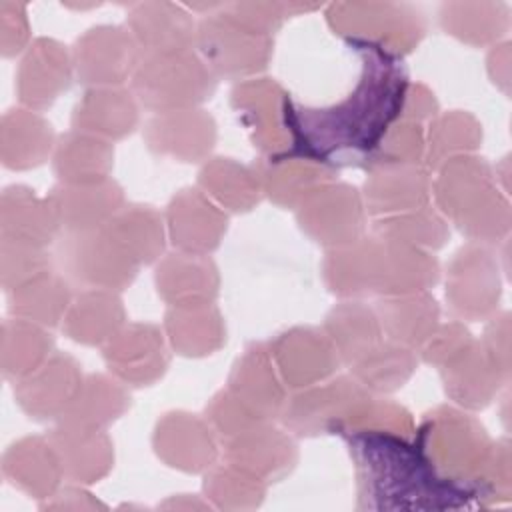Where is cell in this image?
Listing matches in <instances>:
<instances>
[{
    "instance_id": "cell-9",
    "label": "cell",
    "mask_w": 512,
    "mask_h": 512,
    "mask_svg": "<svg viewBox=\"0 0 512 512\" xmlns=\"http://www.w3.org/2000/svg\"><path fill=\"white\" fill-rule=\"evenodd\" d=\"M214 120L202 110H176L152 118L146 140L154 152L172 154L184 162H196L214 144Z\"/></svg>"
},
{
    "instance_id": "cell-15",
    "label": "cell",
    "mask_w": 512,
    "mask_h": 512,
    "mask_svg": "<svg viewBox=\"0 0 512 512\" xmlns=\"http://www.w3.org/2000/svg\"><path fill=\"white\" fill-rule=\"evenodd\" d=\"M430 182L416 166L378 168L366 180V210L370 214L418 210L428 200Z\"/></svg>"
},
{
    "instance_id": "cell-23",
    "label": "cell",
    "mask_w": 512,
    "mask_h": 512,
    "mask_svg": "<svg viewBox=\"0 0 512 512\" xmlns=\"http://www.w3.org/2000/svg\"><path fill=\"white\" fill-rule=\"evenodd\" d=\"M140 264L152 262L162 246V220L150 206H126L104 226Z\"/></svg>"
},
{
    "instance_id": "cell-1",
    "label": "cell",
    "mask_w": 512,
    "mask_h": 512,
    "mask_svg": "<svg viewBox=\"0 0 512 512\" xmlns=\"http://www.w3.org/2000/svg\"><path fill=\"white\" fill-rule=\"evenodd\" d=\"M406 74L390 56L370 54L356 90L338 106L294 110V150L318 162L364 160L402 112Z\"/></svg>"
},
{
    "instance_id": "cell-17",
    "label": "cell",
    "mask_w": 512,
    "mask_h": 512,
    "mask_svg": "<svg viewBox=\"0 0 512 512\" xmlns=\"http://www.w3.org/2000/svg\"><path fill=\"white\" fill-rule=\"evenodd\" d=\"M114 150L98 136L72 132L60 138L54 170L62 184H94L106 180Z\"/></svg>"
},
{
    "instance_id": "cell-27",
    "label": "cell",
    "mask_w": 512,
    "mask_h": 512,
    "mask_svg": "<svg viewBox=\"0 0 512 512\" xmlns=\"http://www.w3.org/2000/svg\"><path fill=\"white\" fill-rule=\"evenodd\" d=\"M50 272V258L38 246L2 240V284L8 292Z\"/></svg>"
},
{
    "instance_id": "cell-19",
    "label": "cell",
    "mask_w": 512,
    "mask_h": 512,
    "mask_svg": "<svg viewBox=\"0 0 512 512\" xmlns=\"http://www.w3.org/2000/svg\"><path fill=\"white\" fill-rule=\"evenodd\" d=\"M438 320L436 300L430 296L402 294L382 300L378 306V322L388 336L400 346H418L428 342Z\"/></svg>"
},
{
    "instance_id": "cell-4",
    "label": "cell",
    "mask_w": 512,
    "mask_h": 512,
    "mask_svg": "<svg viewBox=\"0 0 512 512\" xmlns=\"http://www.w3.org/2000/svg\"><path fill=\"white\" fill-rule=\"evenodd\" d=\"M56 260L62 276L90 290H122L136 276L138 262L102 226L98 230L66 232Z\"/></svg>"
},
{
    "instance_id": "cell-26",
    "label": "cell",
    "mask_w": 512,
    "mask_h": 512,
    "mask_svg": "<svg viewBox=\"0 0 512 512\" xmlns=\"http://www.w3.org/2000/svg\"><path fill=\"white\" fill-rule=\"evenodd\" d=\"M352 368H356L358 382L366 390L368 386L374 390H394L412 374L414 356L404 346L374 344L352 362Z\"/></svg>"
},
{
    "instance_id": "cell-20",
    "label": "cell",
    "mask_w": 512,
    "mask_h": 512,
    "mask_svg": "<svg viewBox=\"0 0 512 512\" xmlns=\"http://www.w3.org/2000/svg\"><path fill=\"white\" fill-rule=\"evenodd\" d=\"M120 300L110 290L84 292L66 316V332L82 344H100L112 338L122 322Z\"/></svg>"
},
{
    "instance_id": "cell-2",
    "label": "cell",
    "mask_w": 512,
    "mask_h": 512,
    "mask_svg": "<svg viewBox=\"0 0 512 512\" xmlns=\"http://www.w3.org/2000/svg\"><path fill=\"white\" fill-rule=\"evenodd\" d=\"M360 498L370 508H458L474 494L440 476L418 444L390 430H360L350 438Z\"/></svg>"
},
{
    "instance_id": "cell-6",
    "label": "cell",
    "mask_w": 512,
    "mask_h": 512,
    "mask_svg": "<svg viewBox=\"0 0 512 512\" xmlns=\"http://www.w3.org/2000/svg\"><path fill=\"white\" fill-rule=\"evenodd\" d=\"M78 368L70 356L58 354L20 378L14 396L22 410L36 420L62 416L82 384Z\"/></svg>"
},
{
    "instance_id": "cell-18",
    "label": "cell",
    "mask_w": 512,
    "mask_h": 512,
    "mask_svg": "<svg viewBox=\"0 0 512 512\" xmlns=\"http://www.w3.org/2000/svg\"><path fill=\"white\" fill-rule=\"evenodd\" d=\"M14 146L2 152L6 168L24 170L44 162L52 146V126L34 112L8 110L2 118V148Z\"/></svg>"
},
{
    "instance_id": "cell-24",
    "label": "cell",
    "mask_w": 512,
    "mask_h": 512,
    "mask_svg": "<svg viewBox=\"0 0 512 512\" xmlns=\"http://www.w3.org/2000/svg\"><path fill=\"white\" fill-rule=\"evenodd\" d=\"M326 320L330 342L334 344L336 352L350 364L374 344H378V316H374V312L364 306L346 302L344 306L334 308Z\"/></svg>"
},
{
    "instance_id": "cell-10",
    "label": "cell",
    "mask_w": 512,
    "mask_h": 512,
    "mask_svg": "<svg viewBox=\"0 0 512 512\" xmlns=\"http://www.w3.org/2000/svg\"><path fill=\"white\" fill-rule=\"evenodd\" d=\"M0 228L2 240L44 248L54 240L60 224L48 200L36 198L26 186H8L2 192Z\"/></svg>"
},
{
    "instance_id": "cell-11",
    "label": "cell",
    "mask_w": 512,
    "mask_h": 512,
    "mask_svg": "<svg viewBox=\"0 0 512 512\" xmlns=\"http://www.w3.org/2000/svg\"><path fill=\"white\" fill-rule=\"evenodd\" d=\"M68 88V58L60 44L40 38L30 46L18 70V96L32 108L50 106Z\"/></svg>"
},
{
    "instance_id": "cell-25",
    "label": "cell",
    "mask_w": 512,
    "mask_h": 512,
    "mask_svg": "<svg viewBox=\"0 0 512 512\" xmlns=\"http://www.w3.org/2000/svg\"><path fill=\"white\" fill-rule=\"evenodd\" d=\"M156 286L158 294L162 292L174 308L206 306L216 296L218 276L210 260H200V254H194L190 274L184 278L168 262H162L156 270Z\"/></svg>"
},
{
    "instance_id": "cell-8",
    "label": "cell",
    "mask_w": 512,
    "mask_h": 512,
    "mask_svg": "<svg viewBox=\"0 0 512 512\" xmlns=\"http://www.w3.org/2000/svg\"><path fill=\"white\" fill-rule=\"evenodd\" d=\"M332 208L326 210L316 194H308L300 202L298 222L316 242L332 248H342L360 240L362 232V202L354 188L346 184L332 186Z\"/></svg>"
},
{
    "instance_id": "cell-13",
    "label": "cell",
    "mask_w": 512,
    "mask_h": 512,
    "mask_svg": "<svg viewBox=\"0 0 512 512\" xmlns=\"http://www.w3.org/2000/svg\"><path fill=\"white\" fill-rule=\"evenodd\" d=\"M168 208L170 236L174 246L178 244L184 252L200 256L202 252H210L218 246L222 232H226V226H208L198 222L214 220L224 214L218 212L214 204L204 200L198 190H182L178 196H174Z\"/></svg>"
},
{
    "instance_id": "cell-22",
    "label": "cell",
    "mask_w": 512,
    "mask_h": 512,
    "mask_svg": "<svg viewBox=\"0 0 512 512\" xmlns=\"http://www.w3.org/2000/svg\"><path fill=\"white\" fill-rule=\"evenodd\" d=\"M52 338L24 318L6 320L2 326V372L6 378H24L46 362Z\"/></svg>"
},
{
    "instance_id": "cell-21",
    "label": "cell",
    "mask_w": 512,
    "mask_h": 512,
    "mask_svg": "<svg viewBox=\"0 0 512 512\" xmlns=\"http://www.w3.org/2000/svg\"><path fill=\"white\" fill-rule=\"evenodd\" d=\"M70 304L68 280L52 270L10 292V312L16 318L54 326Z\"/></svg>"
},
{
    "instance_id": "cell-3",
    "label": "cell",
    "mask_w": 512,
    "mask_h": 512,
    "mask_svg": "<svg viewBox=\"0 0 512 512\" xmlns=\"http://www.w3.org/2000/svg\"><path fill=\"white\" fill-rule=\"evenodd\" d=\"M138 100L158 114L188 110L210 98L216 80L212 70L190 50L170 54H142L132 72Z\"/></svg>"
},
{
    "instance_id": "cell-7",
    "label": "cell",
    "mask_w": 512,
    "mask_h": 512,
    "mask_svg": "<svg viewBox=\"0 0 512 512\" xmlns=\"http://www.w3.org/2000/svg\"><path fill=\"white\" fill-rule=\"evenodd\" d=\"M46 200L66 232L98 230L120 210L122 190L110 180L94 184H60Z\"/></svg>"
},
{
    "instance_id": "cell-16",
    "label": "cell",
    "mask_w": 512,
    "mask_h": 512,
    "mask_svg": "<svg viewBox=\"0 0 512 512\" xmlns=\"http://www.w3.org/2000/svg\"><path fill=\"white\" fill-rule=\"evenodd\" d=\"M54 432L50 442L60 456L64 476L74 482H98L108 472L112 450L98 430L60 424Z\"/></svg>"
},
{
    "instance_id": "cell-12",
    "label": "cell",
    "mask_w": 512,
    "mask_h": 512,
    "mask_svg": "<svg viewBox=\"0 0 512 512\" xmlns=\"http://www.w3.org/2000/svg\"><path fill=\"white\" fill-rule=\"evenodd\" d=\"M8 482L34 498H48L64 476L60 456L54 444L42 438H24L12 444L2 464Z\"/></svg>"
},
{
    "instance_id": "cell-14",
    "label": "cell",
    "mask_w": 512,
    "mask_h": 512,
    "mask_svg": "<svg viewBox=\"0 0 512 512\" xmlns=\"http://www.w3.org/2000/svg\"><path fill=\"white\" fill-rule=\"evenodd\" d=\"M138 110L130 92L118 88H94L74 108V128L90 136L122 138L136 126Z\"/></svg>"
},
{
    "instance_id": "cell-5",
    "label": "cell",
    "mask_w": 512,
    "mask_h": 512,
    "mask_svg": "<svg viewBox=\"0 0 512 512\" xmlns=\"http://www.w3.org/2000/svg\"><path fill=\"white\" fill-rule=\"evenodd\" d=\"M368 398V390L360 382L338 378L328 386L298 394L286 404L284 422L296 434H320L330 430H344V424Z\"/></svg>"
}]
</instances>
